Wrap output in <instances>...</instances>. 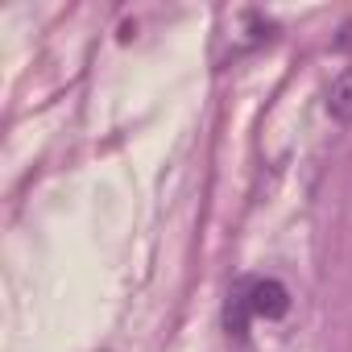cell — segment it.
Here are the masks:
<instances>
[{
    "label": "cell",
    "mask_w": 352,
    "mask_h": 352,
    "mask_svg": "<svg viewBox=\"0 0 352 352\" xmlns=\"http://www.w3.org/2000/svg\"><path fill=\"white\" fill-rule=\"evenodd\" d=\"M249 307L257 319H282L290 311V290L278 278H253L249 282Z\"/></svg>",
    "instance_id": "cell-1"
},
{
    "label": "cell",
    "mask_w": 352,
    "mask_h": 352,
    "mask_svg": "<svg viewBox=\"0 0 352 352\" xmlns=\"http://www.w3.org/2000/svg\"><path fill=\"white\" fill-rule=\"evenodd\" d=\"M327 112L340 124H352V67H344L331 79V87H327Z\"/></svg>",
    "instance_id": "cell-2"
},
{
    "label": "cell",
    "mask_w": 352,
    "mask_h": 352,
    "mask_svg": "<svg viewBox=\"0 0 352 352\" xmlns=\"http://www.w3.org/2000/svg\"><path fill=\"white\" fill-rule=\"evenodd\" d=\"M249 315H253V307H249V282H241V286L228 294V311H224V319H228V331H232V336H245V323H249Z\"/></svg>",
    "instance_id": "cell-3"
},
{
    "label": "cell",
    "mask_w": 352,
    "mask_h": 352,
    "mask_svg": "<svg viewBox=\"0 0 352 352\" xmlns=\"http://www.w3.org/2000/svg\"><path fill=\"white\" fill-rule=\"evenodd\" d=\"M336 50H352V21H344V30L336 38Z\"/></svg>",
    "instance_id": "cell-4"
}]
</instances>
